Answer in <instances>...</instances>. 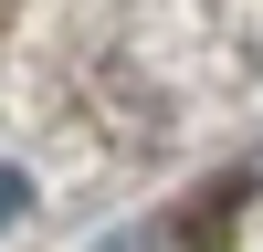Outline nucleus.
<instances>
[{"mask_svg": "<svg viewBox=\"0 0 263 252\" xmlns=\"http://www.w3.org/2000/svg\"><path fill=\"white\" fill-rule=\"evenodd\" d=\"M21 210H32V179H21V168H0V231H11Z\"/></svg>", "mask_w": 263, "mask_h": 252, "instance_id": "obj_1", "label": "nucleus"}]
</instances>
